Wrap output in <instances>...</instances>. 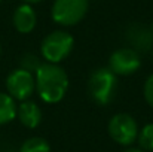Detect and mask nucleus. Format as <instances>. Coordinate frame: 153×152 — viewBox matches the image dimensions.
Wrapping results in <instances>:
<instances>
[{"label":"nucleus","instance_id":"obj_1","mask_svg":"<svg viewBox=\"0 0 153 152\" xmlns=\"http://www.w3.org/2000/svg\"><path fill=\"white\" fill-rule=\"evenodd\" d=\"M36 91L45 103H58L68 90V76L59 64L42 63L34 72Z\"/></svg>","mask_w":153,"mask_h":152},{"label":"nucleus","instance_id":"obj_2","mask_svg":"<svg viewBox=\"0 0 153 152\" xmlns=\"http://www.w3.org/2000/svg\"><path fill=\"white\" fill-rule=\"evenodd\" d=\"M117 93V76L108 69L100 67L94 70L88 79V94L100 106L111 103Z\"/></svg>","mask_w":153,"mask_h":152},{"label":"nucleus","instance_id":"obj_3","mask_svg":"<svg viewBox=\"0 0 153 152\" xmlns=\"http://www.w3.org/2000/svg\"><path fill=\"white\" fill-rule=\"evenodd\" d=\"M73 46H74V39L68 31L55 30L42 40L40 54L46 63L59 64L62 60H65L70 55Z\"/></svg>","mask_w":153,"mask_h":152},{"label":"nucleus","instance_id":"obj_4","mask_svg":"<svg viewBox=\"0 0 153 152\" xmlns=\"http://www.w3.org/2000/svg\"><path fill=\"white\" fill-rule=\"evenodd\" d=\"M88 9L89 0H53L51 16L56 24L71 27L85 18Z\"/></svg>","mask_w":153,"mask_h":152},{"label":"nucleus","instance_id":"obj_5","mask_svg":"<svg viewBox=\"0 0 153 152\" xmlns=\"http://www.w3.org/2000/svg\"><path fill=\"white\" fill-rule=\"evenodd\" d=\"M108 134L110 137L122 145V146H129L132 145L137 137H138V124L137 121L128 115V113H116L111 116V119L108 121Z\"/></svg>","mask_w":153,"mask_h":152},{"label":"nucleus","instance_id":"obj_6","mask_svg":"<svg viewBox=\"0 0 153 152\" xmlns=\"http://www.w3.org/2000/svg\"><path fill=\"white\" fill-rule=\"evenodd\" d=\"M6 90H7V94L13 100H28L36 91L34 73L24 70L21 67L12 70L6 78Z\"/></svg>","mask_w":153,"mask_h":152},{"label":"nucleus","instance_id":"obj_7","mask_svg":"<svg viewBox=\"0 0 153 152\" xmlns=\"http://www.w3.org/2000/svg\"><path fill=\"white\" fill-rule=\"evenodd\" d=\"M141 67L140 52L132 48L116 49L108 58V69L116 76H129L134 75Z\"/></svg>","mask_w":153,"mask_h":152},{"label":"nucleus","instance_id":"obj_8","mask_svg":"<svg viewBox=\"0 0 153 152\" xmlns=\"http://www.w3.org/2000/svg\"><path fill=\"white\" fill-rule=\"evenodd\" d=\"M126 40L129 48L137 52H147L153 48V33L152 28H147L143 24L132 22L126 28Z\"/></svg>","mask_w":153,"mask_h":152},{"label":"nucleus","instance_id":"obj_9","mask_svg":"<svg viewBox=\"0 0 153 152\" xmlns=\"http://www.w3.org/2000/svg\"><path fill=\"white\" fill-rule=\"evenodd\" d=\"M12 22H13V27L16 28L18 33L28 34L34 30V27L37 24L36 10L33 9V6L30 3H22L15 9L13 16H12Z\"/></svg>","mask_w":153,"mask_h":152},{"label":"nucleus","instance_id":"obj_10","mask_svg":"<svg viewBox=\"0 0 153 152\" xmlns=\"http://www.w3.org/2000/svg\"><path fill=\"white\" fill-rule=\"evenodd\" d=\"M16 116L21 121V124L27 128H36L42 122V109L37 103L28 100L21 101V104L16 107Z\"/></svg>","mask_w":153,"mask_h":152},{"label":"nucleus","instance_id":"obj_11","mask_svg":"<svg viewBox=\"0 0 153 152\" xmlns=\"http://www.w3.org/2000/svg\"><path fill=\"white\" fill-rule=\"evenodd\" d=\"M16 103L7 94L0 93V125H4L16 118Z\"/></svg>","mask_w":153,"mask_h":152},{"label":"nucleus","instance_id":"obj_12","mask_svg":"<svg viewBox=\"0 0 153 152\" xmlns=\"http://www.w3.org/2000/svg\"><path fill=\"white\" fill-rule=\"evenodd\" d=\"M19 152H51V146L42 137H30L21 145Z\"/></svg>","mask_w":153,"mask_h":152},{"label":"nucleus","instance_id":"obj_13","mask_svg":"<svg viewBox=\"0 0 153 152\" xmlns=\"http://www.w3.org/2000/svg\"><path fill=\"white\" fill-rule=\"evenodd\" d=\"M138 145L143 151H153V122L146 124L138 131Z\"/></svg>","mask_w":153,"mask_h":152},{"label":"nucleus","instance_id":"obj_14","mask_svg":"<svg viewBox=\"0 0 153 152\" xmlns=\"http://www.w3.org/2000/svg\"><path fill=\"white\" fill-rule=\"evenodd\" d=\"M40 64H42L40 58H39L37 55H34V54H25V55L19 60L21 69L28 70V72H31V73H34V72L40 67Z\"/></svg>","mask_w":153,"mask_h":152},{"label":"nucleus","instance_id":"obj_15","mask_svg":"<svg viewBox=\"0 0 153 152\" xmlns=\"http://www.w3.org/2000/svg\"><path fill=\"white\" fill-rule=\"evenodd\" d=\"M143 94H144V99L146 101L153 107V73L146 79L144 82V87H143Z\"/></svg>","mask_w":153,"mask_h":152},{"label":"nucleus","instance_id":"obj_16","mask_svg":"<svg viewBox=\"0 0 153 152\" xmlns=\"http://www.w3.org/2000/svg\"><path fill=\"white\" fill-rule=\"evenodd\" d=\"M123 152H144L143 149H135V148H129V149H125Z\"/></svg>","mask_w":153,"mask_h":152},{"label":"nucleus","instance_id":"obj_17","mask_svg":"<svg viewBox=\"0 0 153 152\" xmlns=\"http://www.w3.org/2000/svg\"><path fill=\"white\" fill-rule=\"evenodd\" d=\"M25 3H30V4H34V3H39V1H42V0H24Z\"/></svg>","mask_w":153,"mask_h":152},{"label":"nucleus","instance_id":"obj_18","mask_svg":"<svg viewBox=\"0 0 153 152\" xmlns=\"http://www.w3.org/2000/svg\"><path fill=\"white\" fill-rule=\"evenodd\" d=\"M0 55H1V46H0Z\"/></svg>","mask_w":153,"mask_h":152},{"label":"nucleus","instance_id":"obj_19","mask_svg":"<svg viewBox=\"0 0 153 152\" xmlns=\"http://www.w3.org/2000/svg\"><path fill=\"white\" fill-rule=\"evenodd\" d=\"M152 33H153V22H152Z\"/></svg>","mask_w":153,"mask_h":152},{"label":"nucleus","instance_id":"obj_20","mask_svg":"<svg viewBox=\"0 0 153 152\" xmlns=\"http://www.w3.org/2000/svg\"><path fill=\"white\" fill-rule=\"evenodd\" d=\"M0 3H1V0H0Z\"/></svg>","mask_w":153,"mask_h":152}]
</instances>
